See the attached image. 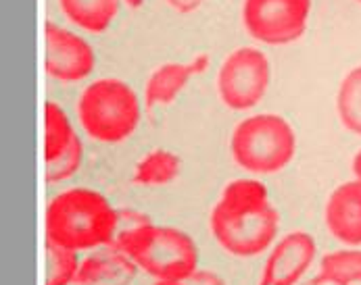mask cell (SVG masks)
<instances>
[{"mask_svg":"<svg viewBox=\"0 0 361 285\" xmlns=\"http://www.w3.org/2000/svg\"><path fill=\"white\" fill-rule=\"evenodd\" d=\"M357 2H361V0H357Z\"/></svg>","mask_w":361,"mask_h":285,"instance_id":"23","label":"cell"},{"mask_svg":"<svg viewBox=\"0 0 361 285\" xmlns=\"http://www.w3.org/2000/svg\"><path fill=\"white\" fill-rule=\"evenodd\" d=\"M44 67L52 80L73 84L92 75L97 67V56L92 46L82 36L49 21Z\"/></svg>","mask_w":361,"mask_h":285,"instance_id":"8","label":"cell"},{"mask_svg":"<svg viewBox=\"0 0 361 285\" xmlns=\"http://www.w3.org/2000/svg\"><path fill=\"white\" fill-rule=\"evenodd\" d=\"M115 248L126 252L140 271L155 281L182 279L199 269V248L182 229L145 223L113 239Z\"/></svg>","mask_w":361,"mask_h":285,"instance_id":"3","label":"cell"},{"mask_svg":"<svg viewBox=\"0 0 361 285\" xmlns=\"http://www.w3.org/2000/svg\"><path fill=\"white\" fill-rule=\"evenodd\" d=\"M75 138L78 134L73 132V125L67 113L63 110V106L49 100L44 106V158L47 163L59 158L73 144Z\"/></svg>","mask_w":361,"mask_h":285,"instance_id":"16","label":"cell"},{"mask_svg":"<svg viewBox=\"0 0 361 285\" xmlns=\"http://www.w3.org/2000/svg\"><path fill=\"white\" fill-rule=\"evenodd\" d=\"M178 175H180V156L169 150H153L138 160L132 182L136 186L157 188V186L171 184Z\"/></svg>","mask_w":361,"mask_h":285,"instance_id":"15","label":"cell"},{"mask_svg":"<svg viewBox=\"0 0 361 285\" xmlns=\"http://www.w3.org/2000/svg\"><path fill=\"white\" fill-rule=\"evenodd\" d=\"M82 158H84V146L80 142V138H75L73 144L51 163H47V182L49 184H59L69 179L71 175H75L82 167Z\"/></svg>","mask_w":361,"mask_h":285,"instance_id":"19","label":"cell"},{"mask_svg":"<svg viewBox=\"0 0 361 285\" xmlns=\"http://www.w3.org/2000/svg\"><path fill=\"white\" fill-rule=\"evenodd\" d=\"M153 285H226V281L213 273V271H201L197 269L195 273L182 277V279H171V281H155Z\"/></svg>","mask_w":361,"mask_h":285,"instance_id":"20","label":"cell"},{"mask_svg":"<svg viewBox=\"0 0 361 285\" xmlns=\"http://www.w3.org/2000/svg\"><path fill=\"white\" fill-rule=\"evenodd\" d=\"M117 221L119 210L101 191L71 188L56 194L47 206V239L75 252L111 246Z\"/></svg>","mask_w":361,"mask_h":285,"instance_id":"2","label":"cell"},{"mask_svg":"<svg viewBox=\"0 0 361 285\" xmlns=\"http://www.w3.org/2000/svg\"><path fill=\"white\" fill-rule=\"evenodd\" d=\"M171 8H176L178 13H192L197 11L205 0H167Z\"/></svg>","mask_w":361,"mask_h":285,"instance_id":"21","label":"cell"},{"mask_svg":"<svg viewBox=\"0 0 361 285\" xmlns=\"http://www.w3.org/2000/svg\"><path fill=\"white\" fill-rule=\"evenodd\" d=\"M271 82V67L267 56L253 46L236 48L230 52L217 71L219 100L236 113L255 108L267 94Z\"/></svg>","mask_w":361,"mask_h":285,"instance_id":"6","label":"cell"},{"mask_svg":"<svg viewBox=\"0 0 361 285\" xmlns=\"http://www.w3.org/2000/svg\"><path fill=\"white\" fill-rule=\"evenodd\" d=\"M336 115L347 132L361 138V65L351 69L338 86Z\"/></svg>","mask_w":361,"mask_h":285,"instance_id":"17","label":"cell"},{"mask_svg":"<svg viewBox=\"0 0 361 285\" xmlns=\"http://www.w3.org/2000/svg\"><path fill=\"white\" fill-rule=\"evenodd\" d=\"M315 284L357 285L361 284V250L347 248L328 252L319 260V271Z\"/></svg>","mask_w":361,"mask_h":285,"instance_id":"14","label":"cell"},{"mask_svg":"<svg viewBox=\"0 0 361 285\" xmlns=\"http://www.w3.org/2000/svg\"><path fill=\"white\" fill-rule=\"evenodd\" d=\"M324 221L330 236L351 248L361 246V182L351 179L330 194L324 206Z\"/></svg>","mask_w":361,"mask_h":285,"instance_id":"10","label":"cell"},{"mask_svg":"<svg viewBox=\"0 0 361 285\" xmlns=\"http://www.w3.org/2000/svg\"><path fill=\"white\" fill-rule=\"evenodd\" d=\"M140 117V98L132 86L117 77H101L92 82L78 100L80 125L94 142H126L138 129Z\"/></svg>","mask_w":361,"mask_h":285,"instance_id":"4","label":"cell"},{"mask_svg":"<svg viewBox=\"0 0 361 285\" xmlns=\"http://www.w3.org/2000/svg\"><path fill=\"white\" fill-rule=\"evenodd\" d=\"M136 262L115 246H106L80 262L73 285H130L136 279Z\"/></svg>","mask_w":361,"mask_h":285,"instance_id":"11","label":"cell"},{"mask_svg":"<svg viewBox=\"0 0 361 285\" xmlns=\"http://www.w3.org/2000/svg\"><path fill=\"white\" fill-rule=\"evenodd\" d=\"M207 63H209V58L205 54H201L188 63H165L159 69H155L145 86L147 108L171 104L195 75L205 71Z\"/></svg>","mask_w":361,"mask_h":285,"instance_id":"12","label":"cell"},{"mask_svg":"<svg viewBox=\"0 0 361 285\" xmlns=\"http://www.w3.org/2000/svg\"><path fill=\"white\" fill-rule=\"evenodd\" d=\"M230 152L234 163L247 173L274 175L286 169L295 158L297 134L280 115H253L234 127Z\"/></svg>","mask_w":361,"mask_h":285,"instance_id":"5","label":"cell"},{"mask_svg":"<svg viewBox=\"0 0 361 285\" xmlns=\"http://www.w3.org/2000/svg\"><path fill=\"white\" fill-rule=\"evenodd\" d=\"M80 262L75 250L47 239V285H73Z\"/></svg>","mask_w":361,"mask_h":285,"instance_id":"18","label":"cell"},{"mask_svg":"<svg viewBox=\"0 0 361 285\" xmlns=\"http://www.w3.org/2000/svg\"><path fill=\"white\" fill-rule=\"evenodd\" d=\"M209 229L224 252L255 258L276 243L280 213L259 179L243 177L224 188L211 210Z\"/></svg>","mask_w":361,"mask_h":285,"instance_id":"1","label":"cell"},{"mask_svg":"<svg viewBox=\"0 0 361 285\" xmlns=\"http://www.w3.org/2000/svg\"><path fill=\"white\" fill-rule=\"evenodd\" d=\"M317 256V243L307 232H290L271 248L259 285H297Z\"/></svg>","mask_w":361,"mask_h":285,"instance_id":"9","label":"cell"},{"mask_svg":"<svg viewBox=\"0 0 361 285\" xmlns=\"http://www.w3.org/2000/svg\"><path fill=\"white\" fill-rule=\"evenodd\" d=\"M353 175H355V179L361 182V150L355 154V158H353Z\"/></svg>","mask_w":361,"mask_h":285,"instance_id":"22","label":"cell"},{"mask_svg":"<svg viewBox=\"0 0 361 285\" xmlns=\"http://www.w3.org/2000/svg\"><path fill=\"white\" fill-rule=\"evenodd\" d=\"M63 15L88 34H103L119 13V0H59Z\"/></svg>","mask_w":361,"mask_h":285,"instance_id":"13","label":"cell"},{"mask_svg":"<svg viewBox=\"0 0 361 285\" xmlns=\"http://www.w3.org/2000/svg\"><path fill=\"white\" fill-rule=\"evenodd\" d=\"M311 0H245L243 23L253 40L267 46L297 42L310 21Z\"/></svg>","mask_w":361,"mask_h":285,"instance_id":"7","label":"cell"}]
</instances>
